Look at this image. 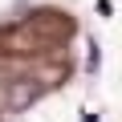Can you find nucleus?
<instances>
[{
  "instance_id": "obj_1",
  "label": "nucleus",
  "mask_w": 122,
  "mask_h": 122,
  "mask_svg": "<svg viewBox=\"0 0 122 122\" xmlns=\"http://www.w3.org/2000/svg\"><path fill=\"white\" fill-rule=\"evenodd\" d=\"M33 98H37L33 86H12V90H8V106H12V110H25Z\"/></svg>"
}]
</instances>
